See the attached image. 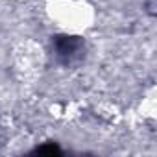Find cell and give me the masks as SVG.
Masks as SVG:
<instances>
[{
    "mask_svg": "<svg viewBox=\"0 0 157 157\" xmlns=\"http://www.w3.org/2000/svg\"><path fill=\"white\" fill-rule=\"evenodd\" d=\"M54 43H56V50H57V54L61 57L72 56L78 48L82 46L80 37H74V35H57Z\"/></svg>",
    "mask_w": 157,
    "mask_h": 157,
    "instance_id": "6da1fadb",
    "label": "cell"
},
{
    "mask_svg": "<svg viewBox=\"0 0 157 157\" xmlns=\"http://www.w3.org/2000/svg\"><path fill=\"white\" fill-rule=\"evenodd\" d=\"M35 153H48V155H59L61 153V148L56 144V142H46L43 146H39L35 150Z\"/></svg>",
    "mask_w": 157,
    "mask_h": 157,
    "instance_id": "7a4b0ae2",
    "label": "cell"
}]
</instances>
